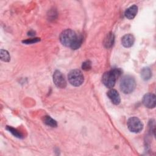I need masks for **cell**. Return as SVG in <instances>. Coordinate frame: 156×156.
I'll return each instance as SVG.
<instances>
[{"label": "cell", "instance_id": "2e32d148", "mask_svg": "<svg viewBox=\"0 0 156 156\" xmlns=\"http://www.w3.org/2000/svg\"><path fill=\"white\" fill-rule=\"evenodd\" d=\"M6 129L8 131H9L15 136H16L17 138H23V135L19 131H18L16 129H14V128H13L12 127H10V126H7Z\"/></svg>", "mask_w": 156, "mask_h": 156}, {"label": "cell", "instance_id": "d6986e66", "mask_svg": "<svg viewBox=\"0 0 156 156\" xmlns=\"http://www.w3.org/2000/svg\"><path fill=\"white\" fill-rule=\"evenodd\" d=\"M35 34V32H32V31H30L29 32V34L28 35H34V34ZM35 35V34H34Z\"/></svg>", "mask_w": 156, "mask_h": 156}, {"label": "cell", "instance_id": "30bf717a", "mask_svg": "<svg viewBox=\"0 0 156 156\" xmlns=\"http://www.w3.org/2000/svg\"><path fill=\"white\" fill-rule=\"evenodd\" d=\"M137 12L138 7L136 5H133L126 10L124 12V15L127 19L132 20L135 17Z\"/></svg>", "mask_w": 156, "mask_h": 156}, {"label": "cell", "instance_id": "5b68a950", "mask_svg": "<svg viewBox=\"0 0 156 156\" xmlns=\"http://www.w3.org/2000/svg\"><path fill=\"white\" fill-rule=\"evenodd\" d=\"M127 124L129 130L133 133H139L143 128V124L141 120L136 116L130 118L127 121Z\"/></svg>", "mask_w": 156, "mask_h": 156}, {"label": "cell", "instance_id": "9c48e42d", "mask_svg": "<svg viewBox=\"0 0 156 156\" xmlns=\"http://www.w3.org/2000/svg\"><path fill=\"white\" fill-rule=\"evenodd\" d=\"M135 42V38L133 35L130 34L124 35L121 38V43L125 48H130L133 46Z\"/></svg>", "mask_w": 156, "mask_h": 156}, {"label": "cell", "instance_id": "7a4b0ae2", "mask_svg": "<svg viewBox=\"0 0 156 156\" xmlns=\"http://www.w3.org/2000/svg\"><path fill=\"white\" fill-rule=\"evenodd\" d=\"M119 86L121 90L124 93L129 94L135 88V80L134 78L130 76H125L121 79Z\"/></svg>", "mask_w": 156, "mask_h": 156}, {"label": "cell", "instance_id": "e0dca14e", "mask_svg": "<svg viewBox=\"0 0 156 156\" xmlns=\"http://www.w3.org/2000/svg\"><path fill=\"white\" fill-rule=\"evenodd\" d=\"M91 68V62L90 60H87L82 63V68L85 71H88Z\"/></svg>", "mask_w": 156, "mask_h": 156}, {"label": "cell", "instance_id": "9a60e30c", "mask_svg": "<svg viewBox=\"0 0 156 156\" xmlns=\"http://www.w3.org/2000/svg\"><path fill=\"white\" fill-rule=\"evenodd\" d=\"M0 57L2 61L5 62H8L10 60V56L9 55V53L6 50L4 49H1L0 51Z\"/></svg>", "mask_w": 156, "mask_h": 156}, {"label": "cell", "instance_id": "8fae6325", "mask_svg": "<svg viewBox=\"0 0 156 156\" xmlns=\"http://www.w3.org/2000/svg\"><path fill=\"white\" fill-rule=\"evenodd\" d=\"M115 36L112 32L107 34L104 40V45L106 48H110L114 43Z\"/></svg>", "mask_w": 156, "mask_h": 156}, {"label": "cell", "instance_id": "277c9868", "mask_svg": "<svg viewBox=\"0 0 156 156\" xmlns=\"http://www.w3.org/2000/svg\"><path fill=\"white\" fill-rule=\"evenodd\" d=\"M68 78L69 82L74 87L81 85L84 80L83 74L79 69H77L71 70L68 75Z\"/></svg>", "mask_w": 156, "mask_h": 156}, {"label": "cell", "instance_id": "8992f818", "mask_svg": "<svg viewBox=\"0 0 156 156\" xmlns=\"http://www.w3.org/2000/svg\"><path fill=\"white\" fill-rule=\"evenodd\" d=\"M53 81L56 87L59 88H64L66 86V81L64 76L58 70L54 73Z\"/></svg>", "mask_w": 156, "mask_h": 156}, {"label": "cell", "instance_id": "3957f363", "mask_svg": "<svg viewBox=\"0 0 156 156\" xmlns=\"http://www.w3.org/2000/svg\"><path fill=\"white\" fill-rule=\"evenodd\" d=\"M77 34L71 29H66L60 35V41L61 43L66 46L71 47L77 37Z\"/></svg>", "mask_w": 156, "mask_h": 156}, {"label": "cell", "instance_id": "ac0fdd59", "mask_svg": "<svg viewBox=\"0 0 156 156\" xmlns=\"http://www.w3.org/2000/svg\"><path fill=\"white\" fill-rule=\"evenodd\" d=\"M40 40V38H30V39H27L26 40H23L22 42L23 43L28 44H32V43H37Z\"/></svg>", "mask_w": 156, "mask_h": 156}, {"label": "cell", "instance_id": "6da1fadb", "mask_svg": "<svg viewBox=\"0 0 156 156\" xmlns=\"http://www.w3.org/2000/svg\"><path fill=\"white\" fill-rule=\"evenodd\" d=\"M122 70L120 68H113L110 71L105 72L102 77V81L104 85L108 88H112L114 87L116 79L121 75Z\"/></svg>", "mask_w": 156, "mask_h": 156}, {"label": "cell", "instance_id": "4fadbf2b", "mask_svg": "<svg viewBox=\"0 0 156 156\" xmlns=\"http://www.w3.org/2000/svg\"><path fill=\"white\" fill-rule=\"evenodd\" d=\"M82 41H83L82 36L81 35H77L76 40H74V41L73 42V43L72 44V45L70 48L73 49H77L80 48V46H81V44L82 43Z\"/></svg>", "mask_w": 156, "mask_h": 156}, {"label": "cell", "instance_id": "52a82bcc", "mask_svg": "<svg viewBox=\"0 0 156 156\" xmlns=\"http://www.w3.org/2000/svg\"><path fill=\"white\" fill-rule=\"evenodd\" d=\"M143 104L148 108H153L155 107V95L153 93H147L143 98Z\"/></svg>", "mask_w": 156, "mask_h": 156}, {"label": "cell", "instance_id": "ba28073f", "mask_svg": "<svg viewBox=\"0 0 156 156\" xmlns=\"http://www.w3.org/2000/svg\"><path fill=\"white\" fill-rule=\"evenodd\" d=\"M107 95L112 102L115 105H118L121 102L120 96L118 92L114 89H110L107 93Z\"/></svg>", "mask_w": 156, "mask_h": 156}, {"label": "cell", "instance_id": "5bb4252c", "mask_svg": "<svg viewBox=\"0 0 156 156\" xmlns=\"http://www.w3.org/2000/svg\"><path fill=\"white\" fill-rule=\"evenodd\" d=\"M43 121L44 122L49 126H51L52 127H55L57 126V122L56 121H55L54 119H53L51 117H50L49 116H45L43 118Z\"/></svg>", "mask_w": 156, "mask_h": 156}, {"label": "cell", "instance_id": "7c38bea8", "mask_svg": "<svg viewBox=\"0 0 156 156\" xmlns=\"http://www.w3.org/2000/svg\"><path fill=\"white\" fill-rule=\"evenodd\" d=\"M141 76L144 80L150 79L152 77V71L149 67L143 68L141 71Z\"/></svg>", "mask_w": 156, "mask_h": 156}]
</instances>
